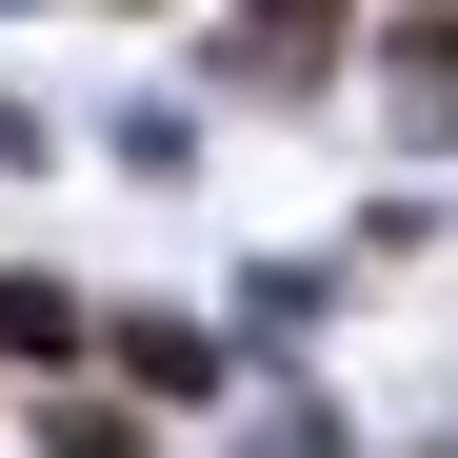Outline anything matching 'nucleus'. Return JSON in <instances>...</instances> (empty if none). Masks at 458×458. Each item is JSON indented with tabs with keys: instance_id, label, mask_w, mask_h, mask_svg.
<instances>
[{
	"instance_id": "obj_1",
	"label": "nucleus",
	"mask_w": 458,
	"mask_h": 458,
	"mask_svg": "<svg viewBox=\"0 0 458 458\" xmlns=\"http://www.w3.org/2000/svg\"><path fill=\"white\" fill-rule=\"evenodd\" d=\"M319 40H339V0H240V60H259V81H299Z\"/></svg>"
},
{
	"instance_id": "obj_2",
	"label": "nucleus",
	"mask_w": 458,
	"mask_h": 458,
	"mask_svg": "<svg viewBox=\"0 0 458 458\" xmlns=\"http://www.w3.org/2000/svg\"><path fill=\"white\" fill-rule=\"evenodd\" d=\"M399 100H419V120H458V21H399Z\"/></svg>"
},
{
	"instance_id": "obj_3",
	"label": "nucleus",
	"mask_w": 458,
	"mask_h": 458,
	"mask_svg": "<svg viewBox=\"0 0 458 458\" xmlns=\"http://www.w3.org/2000/svg\"><path fill=\"white\" fill-rule=\"evenodd\" d=\"M40 438H60V458H140V419H120V399H60Z\"/></svg>"
}]
</instances>
